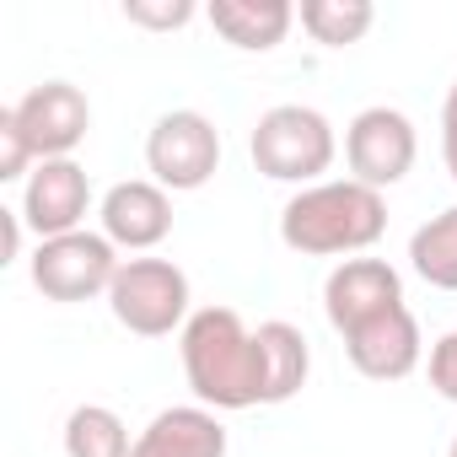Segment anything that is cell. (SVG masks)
Returning <instances> with one entry per match:
<instances>
[{"label":"cell","instance_id":"cell-1","mask_svg":"<svg viewBox=\"0 0 457 457\" xmlns=\"http://www.w3.org/2000/svg\"><path fill=\"white\" fill-rule=\"evenodd\" d=\"M183 377L204 409H259L264 403V350L237 307H199L178 334Z\"/></svg>","mask_w":457,"mask_h":457},{"label":"cell","instance_id":"cell-2","mask_svg":"<svg viewBox=\"0 0 457 457\" xmlns=\"http://www.w3.org/2000/svg\"><path fill=\"white\" fill-rule=\"evenodd\" d=\"M387 232V199L355 178L296 188L280 210V243L302 259H361Z\"/></svg>","mask_w":457,"mask_h":457},{"label":"cell","instance_id":"cell-3","mask_svg":"<svg viewBox=\"0 0 457 457\" xmlns=\"http://www.w3.org/2000/svg\"><path fill=\"white\" fill-rule=\"evenodd\" d=\"M248 156H253V167H259L264 178L312 188V183H323V172L334 167L339 135H334V124H328L318 108H307V103H280V108L259 113L253 140H248Z\"/></svg>","mask_w":457,"mask_h":457},{"label":"cell","instance_id":"cell-4","mask_svg":"<svg viewBox=\"0 0 457 457\" xmlns=\"http://www.w3.org/2000/svg\"><path fill=\"white\" fill-rule=\"evenodd\" d=\"M188 275L172 259H124L113 286H108V312L119 318V328L140 334V339H167L183 334L188 312Z\"/></svg>","mask_w":457,"mask_h":457},{"label":"cell","instance_id":"cell-5","mask_svg":"<svg viewBox=\"0 0 457 457\" xmlns=\"http://www.w3.org/2000/svg\"><path fill=\"white\" fill-rule=\"evenodd\" d=\"M119 248L103 237V232H65V237H49L38 243L33 253V286L44 302H60V307H76V302H92V296H108L113 275H119Z\"/></svg>","mask_w":457,"mask_h":457},{"label":"cell","instance_id":"cell-6","mask_svg":"<svg viewBox=\"0 0 457 457\" xmlns=\"http://www.w3.org/2000/svg\"><path fill=\"white\" fill-rule=\"evenodd\" d=\"M145 167L167 194H194L220 167V129L199 108H172L145 135Z\"/></svg>","mask_w":457,"mask_h":457},{"label":"cell","instance_id":"cell-7","mask_svg":"<svg viewBox=\"0 0 457 457\" xmlns=\"http://www.w3.org/2000/svg\"><path fill=\"white\" fill-rule=\"evenodd\" d=\"M414 156H420V135L409 124V113L377 103V108H361L345 129V167L355 183L366 188H393L414 172Z\"/></svg>","mask_w":457,"mask_h":457},{"label":"cell","instance_id":"cell-8","mask_svg":"<svg viewBox=\"0 0 457 457\" xmlns=\"http://www.w3.org/2000/svg\"><path fill=\"white\" fill-rule=\"evenodd\" d=\"M12 113H17V129L28 135V145H33L38 162H65L87 140V129H92V103L71 81L33 87L28 97L12 103Z\"/></svg>","mask_w":457,"mask_h":457},{"label":"cell","instance_id":"cell-9","mask_svg":"<svg viewBox=\"0 0 457 457\" xmlns=\"http://www.w3.org/2000/svg\"><path fill=\"white\" fill-rule=\"evenodd\" d=\"M22 220H28V232L38 243L49 237H65V232H81V220L92 210V178L76 156L65 162H38L33 178L22 183Z\"/></svg>","mask_w":457,"mask_h":457},{"label":"cell","instance_id":"cell-10","mask_svg":"<svg viewBox=\"0 0 457 457\" xmlns=\"http://www.w3.org/2000/svg\"><path fill=\"white\" fill-rule=\"evenodd\" d=\"M393 307H403V280L387 259H339L323 280V312L339 339Z\"/></svg>","mask_w":457,"mask_h":457},{"label":"cell","instance_id":"cell-11","mask_svg":"<svg viewBox=\"0 0 457 457\" xmlns=\"http://www.w3.org/2000/svg\"><path fill=\"white\" fill-rule=\"evenodd\" d=\"M103 220V237L124 253H151L156 243H167L172 232V194L151 178H124L103 194L97 204Z\"/></svg>","mask_w":457,"mask_h":457},{"label":"cell","instance_id":"cell-12","mask_svg":"<svg viewBox=\"0 0 457 457\" xmlns=\"http://www.w3.org/2000/svg\"><path fill=\"white\" fill-rule=\"evenodd\" d=\"M345 355L371 382H403L425 361V339H420V323H414L409 302L382 312V318H371V323H361V328H350L345 334Z\"/></svg>","mask_w":457,"mask_h":457},{"label":"cell","instance_id":"cell-13","mask_svg":"<svg viewBox=\"0 0 457 457\" xmlns=\"http://www.w3.org/2000/svg\"><path fill=\"white\" fill-rule=\"evenodd\" d=\"M129 457H226V425L204 403H172L135 436Z\"/></svg>","mask_w":457,"mask_h":457},{"label":"cell","instance_id":"cell-14","mask_svg":"<svg viewBox=\"0 0 457 457\" xmlns=\"http://www.w3.org/2000/svg\"><path fill=\"white\" fill-rule=\"evenodd\" d=\"M204 17H210V28L232 49L270 54V49L286 44V33L296 22V6H291V0H210Z\"/></svg>","mask_w":457,"mask_h":457},{"label":"cell","instance_id":"cell-15","mask_svg":"<svg viewBox=\"0 0 457 457\" xmlns=\"http://www.w3.org/2000/svg\"><path fill=\"white\" fill-rule=\"evenodd\" d=\"M253 334H259V350H264V403H291L312 377L307 334L296 323H286V318H270Z\"/></svg>","mask_w":457,"mask_h":457},{"label":"cell","instance_id":"cell-16","mask_svg":"<svg viewBox=\"0 0 457 457\" xmlns=\"http://www.w3.org/2000/svg\"><path fill=\"white\" fill-rule=\"evenodd\" d=\"M409 264L430 291H457V204L414 226L409 237Z\"/></svg>","mask_w":457,"mask_h":457},{"label":"cell","instance_id":"cell-17","mask_svg":"<svg viewBox=\"0 0 457 457\" xmlns=\"http://www.w3.org/2000/svg\"><path fill=\"white\" fill-rule=\"evenodd\" d=\"M296 22L318 49H350V44H361L371 33L377 6L371 0H302Z\"/></svg>","mask_w":457,"mask_h":457},{"label":"cell","instance_id":"cell-18","mask_svg":"<svg viewBox=\"0 0 457 457\" xmlns=\"http://www.w3.org/2000/svg\"><path fill=\"white\" fill-rule=\"evenodd\" d=\"M129 425L108 403H81L65 420V457H129Z\"/></svg>","mask_w":457,"mask_h":457},{"label":"cell","instance_id":"cell-19","mask_svg":"<svg viewBox=\"0 0 457 457\" xmlns=\"http://www.w3.org/2000/svg\"><path fill=\"white\" fill-rule=\"evenodd\" d=\"M33 145L28 135L17 129V113L12 108H0V183H28L33 178Z\"/></svg>","mask_w":457,"mask_h":457},{"label":"cell","instance_id":"cell-20","mask_svg":"<svg viewBox=\"0 0 457 457\" xmlns=\"http://www.w3.org/2000/svg\"><path fill=\"white\" fill-rule=\"evenodd\" d=\"M124 17L151 33H172V28H188L199 17V6L194 0H124Z\"/></svg>","mask_w":457,"mask_h":457},{"label":"cell","instance_id":"cell-21","mask_svg":"<svg viewBox=\"0 0 457 457\" xmlns=\"http://www.w3.org/2000/svg\"><path fill=\"white\" fill-rule=\"evenodd\" d=\"M430 387L457 403V328H446L436 345H430Z\"/></svg>","mask_w":457,"mask_h":457},{"label":"cell","instance_id":"cell-22","mask_svg":"<svg viewBox=\"0 0 457 457\" xmlns=\"http://www.w3.org/2000/svg\"><path fill=\"white\" fill-rule=\"evenodd\" d=\"M441 156H446V172L457 183V81H452V92L441 103Z\"/></svg>","mask_w":457,"mask_h":457},{"label":"cell","instance_id":"cell-23","mask_svg":"<svg viewBox=\"0 0 457 457\" xmlns=\"http://www.w3.org/2000/svg\"><path fill=\"white\" fill-rule=\"evenodd\" d=\"M22 232H28V220H22V210H0V253H6V264H17L22 259Z\"/></svg>","mask_w":457,"mask_h":457},{"label":"cell","instance_id":"cell-24","mask_svg":"<svg viewBox=\"0 0 457 457\" xmlns=\"http://www.w3.org/2000/svg\"><path fill=\"white\" fill-rule=\"evenodd\" d=\"M446 457H457V436H452V446H446Z\"/></svg>","mask_w":457,"mask_h":457}]
</instances>
